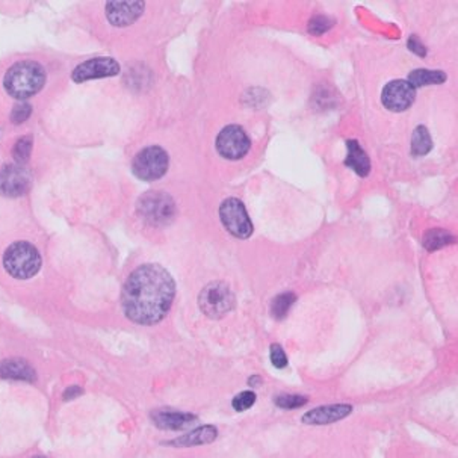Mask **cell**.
Segmentation results:
<instances>
[{
  "label": "cell",
  "instance_id": "obj_1",
  "mask_svg": "<svg viewBox=\"0 0 458 458\" xmlns=\"http://www.w3.org/2000/svg\"><path fill=\"white\" fill-rule=\"evenodd\" d=\"M174 295L171 274L161 265L145 264L127 277L121 292V308L132 322L153 325L170 312Z\"/></svg>",
  "mask_w": 458,
  "mask_h": 458
},
{
  "label": "cell",
  "instance_id": "obj_2",
  "mask_svg": "<svg viewBox=\"0 0 458 458\" xmlns=\"http://www.w3.org/2000/svg\"><path fill=\"white\" fill-rule=\"evenodd\" d=\"M44 82L45 71L41 64L35 61H18L8 69L3 87L11 97L26 100L40 92Z\"/></svg>",
  "mask_w": 458,
  "mask_h": 458
},
{
  "label": "cell",
  "instance_id": "obj_3",
  "mask_svg": "<svg viewBox=\"0 0 458 458\" xmlns=\"http://www.w3.org/2000/svg\"><path fill=\"white\" fill-rule=\"evenodd\" d=\"M3 266L6 273L18 280L34 277L41 268V256L29 242L18 241L9 245L3 256Z\"/></svg>",
  "mask_w": 458,
  "mask_h": 458
},
{
  "label": "cell",
  "instance_id": "obj_4",
  "mask_svg": "<svg viewBox=\"0 0 458 458\" xmlns=\"http://www.w3.org/2000/svg\"><path fill=\"white\" fill-rule=\"evenodd\" d=\"M138 213L152 226H166L176 217V203L165 192L150 191L139 199Z\"/></svg>",
  "mask_w": 458,
  "mask_h": 458
},
{
  "label": "cell",
  "instance_id": "obj_5",
  "mask_svg": "<svg viewBox=\"0 0 458 458\" xmlns=\"http://www.w3.org/2000/svg\"><path fill=\"white\" fill-rule=\"evenodd\" d=\"M168 165H170V157H168L164 148L159 145H150L143 148L134 157L132 171L139 180L153 182L165 176Z\"/></svg>",
  "mask_w": 458,
  "mask_h": 458
},
{
  "label": "cell",
  "instance_id": "obj_6",
  "mask_svg": "<svg viewBox=\"0 0 458 458\" xmlns=\"http://www.w3.org/2000/svg\"><path fill=\"white\" fill-rule=\"evenodd\" d=\"M235 303L236 300L231 289L222 282L209 283L199 296L201 312L206 316L212 317V320H218V317L230 313L233 307H235Z\"/></svg>",
  "mask_w": 458,
  "mask_h": 458
},
{
  "label": "cell",
  "instance_id": "obj_7",
  "mask_svg": "<svg viewBox=\"0 0 458 458\" xmlns=\"http://www.w3.org/2000/svg\"><path fill=\"white\" fill-rule=\"evenodd\" d=\"M220 218L230 235L239 239H247L253 233V224H251L245 206L238 199H227L221 203Z\"/></svg>",
  "mask_w": 458,
  "mask_h": 458
},
{
  "label": "cell",
  "instance_id": "obj_8",
  "mask_svg": "<svg viewBox=\"0 0 458 458\" xmlns=\"http://www.w3.org/2000/svg\"><path fill=\"white\" fill-rule=\"evenodd\" d=\"M250 138L241 126L224 127L217 138V150L229 161H239L250 150Z\"/></svg>",
  "mask_w": 458,
  "mask_h": 458
},
{
  "label": "cell",
  "instance_id": "obj_9",
  "mask_svg": "<svg viewBox=\"0 0 458 458\" xmlns=\"http://www.w3.org/2000/svg\"><path fill=\"white\" fill-rule=\"evenodd\" d=\"M31 188V174L22 165H6L0 170V194L20 197Z\"/></svg>",
  "mask_w": 458,
  "mask_h": 458
},
{
  "label": "cell",
  "instance_id": "obj_10",
  "mask_svg": "<svg viewBox=\"0 0 458 458\" xmlns=\"http://www.w3.org/2000/svg\"><path fill=\"white\" fill-rule=\"evenodd\" d=\"M416 90L407 80H392L382 90L381 101L392 112H403L413 105Z\"/></svg>",
  "mask_w": 458,
  "mask_h": 458
},
{
  "label": "cell",
  "instance_id": "obj_11",
  "mask_svg": "<svg viewBox=\"0 0 458 458\" xmlns=\"http://www.w3.org/2000/svg\"><path fill=\"white\" fill-rule=\"evenodd\" d=\"M120 65L112 58H92L78 65L71 73V79L76 83H82L91 79H101L117 76Z\"/></svg>",
  "mask_w": 458,
  "mask_h": 458
},
{
  "label": "cell",
  "instance_id": "obj_12",
  "mask_svg": "<svg viewBox=\"0 0 458 458\" xmlns=\"http://www.w3.org/2000/svg\"><path fill=\"white\" fill-rule=\"evenodd\" d=\"M144 8L143 2H109L106 5V17L114 26L124 27L135 23L141 17Z\"/></svg>",
  "mask_w": 458,
  "mask_h": 458
},
{
  "label": "cell",
  "instance_id": "obj_13",
  "mask_svg": "<svg viewBox=\"0 0 458 458\" xmlns=\"http://www.w3.org/2000/svg\"><path fill=\"white\" fill-rule=\"evenodd\" d=\"M352 407L348 404H334V406H322L313 408L301 417V422L307 425H329L338 420H342L351 415Z\"/></svg>",
  "mask_w": 458,
  "mask_h": 458
},
{
  "label": "cell",
  "instance_id": "obj_14",
  "mask_svg": "<svg viewBox=\"0 0 458 458\" xmlns=\"http://www.w3.org/2000/svg\"><path fill=\"white\" fill-rule=\"evenodd\" d=\"M152 419L156 427L162 429H171V431H179L186 427L192 425L197 417L189 413H180L174 410H159L152 415Z\"/></svg>",
  "mask_w": 458,
  "mask_h": 458
},
{
  "label": "cell",
  "instance_id": "obj_15",
  "mask_svg": "<svg viewBox=\"0 0 458 458\" xmlns=\"http://www.w3.org/2000/svg\"><path fill=\"white\" fill-rule=\"evenodd\" d=\"M35 371L29 363L20 359H9L0 363V378L34 381Z\"/></svg>",
  "mask_w": 458,
  "mask_h": 458
},
{
  "label": "cell",
  "instance_id": "obj_16",
  "mask_svg": "<svg viewBox=\"0 0 458 458\" xmlns=\"http://www.w3.org/2000/svg\"><path fill=\"white\" fill-rule=\"evenodd\" d=\"M348 156L345 159V165L350 166L352 171H356L359 176L366 177L371 171V161L368 155L362 150L357 141H348Z\"/></svg>",
  "mask_w": 458,
  "mask_h": 458
},
{
  "label": "cell",
  "instance_id": "obj_17",
  "mask_svg": "<svg viewBox=\"0 0 458 458\" xmlns=\"http://www.w3.org/2000/svg\"><path fill=\"white\" fill-rule=\"evenodd\" d=\"M217 437H218V429L215 427H212V425H206V427L197 428L195 431H192L189 434L177 438V441L171 442V445H176V446L206 445V443L213 442Z\"/></svg>",
  "mask_w": 458,
  "mask_h": 458
},
{
  "label": "cell",
  "instance_id": "obj_18",
  "mask_svg": "<svg viewBox=\"0 0 458 458\" xmlns=\"http://www.w3.org/2000/svg\"><path fill=\"white\" fill-rule=\"evenodd\" d=\"M446 80V76L443 71H433V70H415L410 73L408 83L413 88L425 87V85H437V83H443Z\"/></svg>",
  "mask_w": 458,
  "mask_h": 458
},
{
  "label": "cell",
  "instance_id": "obj_19",
  "mask_svg": "<svg viewBox=\"0 0 458 458\" xmlns=\"http://www.w3.org/2000/svg\"><path fill=\"white\" fill-rule=\"evenodd\" d=\"M433 148V141L431 136L428 134V129L424 126H417L413 132V136H411V148L410 152L415 157L425 156L429 153V150Z\"/></svg>",
  "mask_w": 458,
  "mask_h": 458
},
{
  "label": "cell",
  "instance_id": "obj_20",
  "mask_svg": "<svg viewBox=\"0 0 458 458\" xmlns=\"http://www.w3.org/2000/svg\"><path fill=\"white\" fill-rule=\"evenodd\" d=\"M451 242H454V238L450 235V233L445 231L443 229L429 230L425 235V238H424V245L429 251L443 248L448 244H451Z\"/></svg>",
  "mask_w": 458,
  "mask_h": 458
},
{
  "label": "cell",
  "instance_id": "obj_21",
  "mask_svg": "<svg viewBox=\"0 0 458 458\" xmlns=\"http://www.w3.org/2000/svg\"><path fill=\"white\" fill-rule=\"evenodd\" d=\"M295 300H296V296L294 294H291V292L278 295L277 298H274L273 307H271V313H273L274 317H277V320H283V317L287 315L289 308L294 306Z\"/></svg>",
  "mask_w": 458,
  "mask_h": 458
},
{
  "label": "cell",
  "instance_id": "obj_22",
  "mask_svg": "<svg viewBox=\"0 0 458 458\" xmlns=\"http://www.w3.org/2000/svg\"><path fill=\"white\" fill-rule=\"evenodd\" d=\"M32 152V138L24 136L18 139L15 147H14V157L18 164H24L27 159H29Z\"/></svg>",
  "mask_w": 458,
  "mask_h": 458
},
{
  "label": "cell",
  "instance_id": "obj_23",
  "mask_svg": "<svg viewBox=\"0 0 458 458\" xmlns=\"http://www.w3.org/2000/svg\"><path fill=\"white\" fill-rule=\"evenodd\" d=\"M307 404V398L300 396V395H283V396H277L275 398V406L285 410H294V408H300Z\"/></svg>",
  "mask_w": 458,
  "mask_h": 458
},
{
  "label": "cell",
  "instance_id": "obj_24",
  "mask_svg": "<svg viewBox=\"0 0 458 458\" xmlns=\"http://www.w3.org/2000/svg\"><path fill=\"white\" fill-rule=\"evenodd\" d=\"M255 403H256V394H255V392L245 390V392H242V394H239V395H236L235 398H233L231 406L236 411H245L250 407H253Z\"/></svg>",
  "mask_w": 458,
  "mask_h": 458
},
{
  "label": "cell",
  "instance_id": "obj_25",
  "mask_svg": "<svg viewBox=\"0 0 458 458\" xmlns=\"http://www.w3.org/2000/svg\"><path fill=\"white\" fill-rule=\"evenodd\" d=\"M271 362H273L274 366L278 368V369H282V368H286L287 366L286 354H285L283 348L280 347V345H277V343L271 345Z\"/></svg>",
  "mask_w": 458,
  "mask_h": 458
},
{
  "label": "cell",
  "instance_id": "obj_26",
  "mask_svg": "<svg viewBox=\"0 0 458 458\" xmlns=\"http://www.w3.org/2000/svg\"><path fill=\"white\" fill-rule=\"evenodd\" d=\"M330 27H331V24L329 22V18H327V17H315L313 20L310 22V27H308V29H310V32L315 34V35H321L325 31H329Z\"/></svg>",
  "mask_w": 458,
  "mask_h": 458
},
{
  "label": "cell",
  "instance_id": "obj_27",
  "mask_svg": "<svg viewBox=\"0 0 458 458\" xmlns=\"http://www.w3.org/2000/svg\"><path fill=\"white\" fill-rule=\"evenodd\" d=\"M31 112H32V109H31L29 105H18V106H15L14 110H13L11 120L14 121V123L20 124V123H23V121H26L27 118H29Z\"/></svg>",
  "mask_w": 458,
  "mask_h": 458
},
{
  "label": "cell",
  "instance_id": "obj_28",
  "mask_svg": "<svg viewBox=\"0 0 458 458\" xmlns=\"http://www.w3.org/2000/svg\"><path fill=\"white\" fill-rule=\"evenodd\" d=\"M408 45H410V49L413 50V52H416L417 55L425 56V48H424V45H420V44H419V41H417L416 36H411L410 41H408Z\"/></svg>",
  "mask_w": 458,
  "mask_h": 458
},
{
  "label": "cell",
  "instance_id": "obj_29",
  "mask_svg": "<svg viewBox=\"0 0 458 458\" xmlns=\"http://www.w3.org/2000/svg\"><path fill=\"white\" fill-rule=\"evenodd\" d=\"M80 394H82V390H80L78 386H73V387H70L67 392H65L64 398H65V401H70V399H73V398L79 396Z\"/></svg>",
  "mask_w": 458,
  "mask_h": 458
},
{
  "label": "cell",
  "instance_id": "obj_30",
  "mask_svg": "<svg viewBox=\"0 0 458 458\" xmlns=\"http://www.w3.org/2000/svg\"><path fill=\"white\" fill-rule=\"evenodd\" d=\"M248 382H250V386H257V385H260V378H259V375H255L250 378Z\"/></svg>",
  "mask_w": 458,
  "mask_h": 458
}]
</instances>
